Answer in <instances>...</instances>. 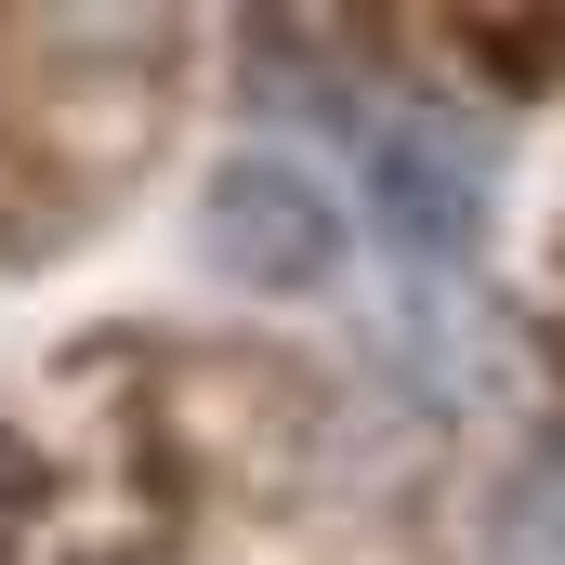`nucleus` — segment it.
Returning a JSON list of instances; mask_svg holds the SVG:
<instances>
[{"instance_id": "2", "label": "nucleus", "mask_w": 565, "mask_h": 565, "mask_svg": "<svg viewBox=\"0 0 565 565\" xmlns=\"http://www.w3.org/2000/svg\"><path fill=\"white\" fill-rule=\"evenodd\" d=\"M369 198H382V237L408 264H460L473 250V158L434 132H382L369 145Z\"/></svg>"}, {"instance_id": "1", "label": "nucleus", "mask_w": 565, "mask_h": 565, "mask_svg": "<svg viewBox=\"0 0 565 565\" xmlns=\"http://www.w3.org/2000/svg\"><path fill=\"white\" fill-rule=\"evenodd\" d=\"M198 250L237 289H329L342 277V198L302 171V158H224L198 184Z\"/></svg>"}]
</instances>
